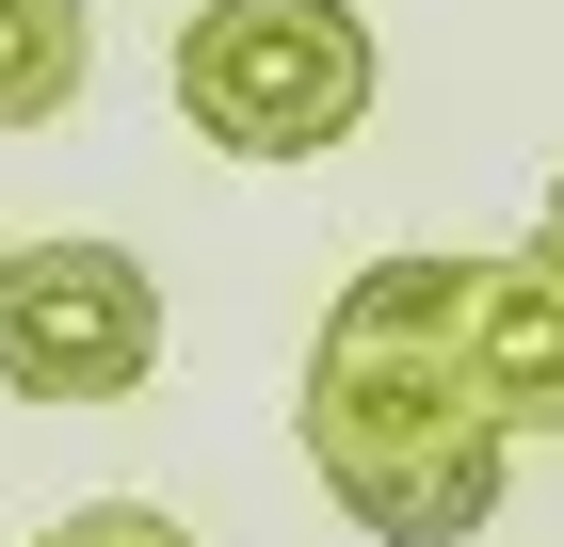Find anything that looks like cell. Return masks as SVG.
Segmentation results:
<instances>
[{
    "mask_svg": "<svg viewBox=\"0 0 564 547\" xmlns=\"http://www.w3.org/2000/svg\"><path fill=\"white\" fill-rule=\"evenodd\" d=\"M291 435L371 547H468L517 483V419L468 371V258H371L306 338Z\"/></svg>",
    "mask_w": 564,
    "mask_h": 547,
    "instance_id": "6da1fadb",
    "label": "cell"
},
{
    "mask_svg": "<svg viewBox=\"0 0 564 547\" xmlns=\"http://www.w3.org/2000/svg\"><path fill=\"white\" fill-rule=\"evenodd\" d=\"M371 17L355 0H194L177 17V113L226 162H323L371 129Z\"/></svg>",
    "mask_w": 564,
    "mask_h": 547,
    "instance_id": "7a4b0ae2",
    "label": "cell"
},
{
    "mask_svg": "<svg viewBox=\"0 0 564 547\" xmlns=\"http://www.w3.org/2000/svg\"><path fill=\"white\" fill-rule=\"evenodd\" d=\"M162 371V274L130 242H17L0 258V386L17 403H130Z\"/></svg>",
    "mask_w": 564,
    "mask_h": 547,
    "instance_id": "3957f363",
    "label": "cell"
},
{
    "mask_svg": "<svg viewBox=\"0 0 564 547\" xmlns=\"http://www.w3.org/2000/svg\"><path fill=\"white\" fill-rule=\"evenodd\" d=\"M468 371L517 435H564V274L549 258H468Z\"/></svg>",
    "mask_w": 564,
    "mask_h": 547,
    "instance_id": "277c9868",
    "label": "cell"
},
{
    "mask_svg": "<svg viewBox=\"0 0 564 547\" xmlns=\"http://www.w3.org/2000/svg\"><path fill=\"white\" fill-rule=\"evenodd\" d=\"M97 81V17L82 0H0V129H65Z\"/></svg>",
    "mask_w": 564,
    "mask_h": 547,
    "instance_id": "5b68a950",
    "label": "cell"
},
{
    "mask_svg": "<svg viewBox=\"0 0 564 547\" xmlns=\"http://www.w3.org/2000/svg\"><path fill=\"white\" fill-rule=\"evenodd\" d=\"M33 547H194V532H177L162 500H82V515H48Z\"/></svg>",
    "mask_w": 564,
    "mask_h": 547,
    "instance_id": "8992f818",
    "label": "cell"
},
{
    "mask_svg": "<svg viewBox=\"0 0 564 547\" xmlns=\"http://www.w3.org/2000/svg\"><path fill=\"white\" fill-rule=\"evenodd\" d=\"M532 258H549V274H564V177H549V210H532Z\"/></svg>",
    "mask_w": 564,
    "mask_h": 547,
    "instance_id": "52a82bcc",
    "label": "cell"
}]
</instances>
